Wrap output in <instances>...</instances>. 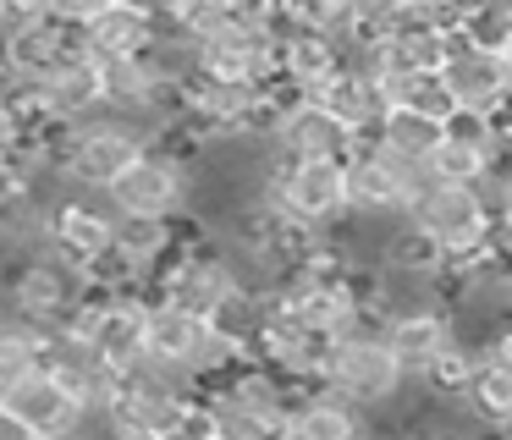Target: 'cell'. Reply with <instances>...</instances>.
I'll use <instances>...</instances> for the list:
<instances>
[{
    "mask_svg": "<svg viewBox=\"0 0 512 440\" xmlns=\"http://www.w3.org/2000/svg\"><path fill=\"white\" fill-rule=\"evenodd\" d=\"M386 105L391 110H408V116H424V121H452L457 105L452 94H446L441 72H408V77H391L386 83Z\"/></svg>",
    "mask_w": 512,
    "mask_h": 440,
    "instance_id": "cell-16",
    "label": "cell"
},
{
    "mask_svg": "<svg viewBox=\"0 0 512 440\" xmlns=\"http://www.w3.org/2000/svg\"><path fill=\"white\" fill-rule=\"evenodd\" d=\"M452 336H457V330H452V314H446V308L391 314L386 325H380V341H386V352L397 358V369H402V380H408V385L424 380V369L452 347Z\"/></svg>",
    "mask_w": 512,
    "mask_h": 440,
    "instance_id": "cell-14",
    "label": "cell"
},
{
    "mask_svg": "<svg viewBox=\"0 0 512 440\" xmlns=\"http://www.w3.org/2000/svg\"><path fill=\"white\" fill-rule=\"evenodd\" d=\"M34 440H39V435H34Z\"/></svg>",
    "mask_w": 512,
    "mask_h": 440,
    "instance_id": "cell-27",
    "label": "cell"
},
{
    "mask_svg": "<svg viewBox=\"0 0 512 440\" xmlns=\"http://www.w3.org/2000/svg\"><path fill=\"white\" fill-rule=\"evenodd\" d=\"M490 209H496L501 220H512V171L496 176V193H490Z\"/></svg>",
    "mask_w": 512,
    "mask_h": 440,
    "instance_id": "cell-22",
    "label": "cell"
},
{
    "mask_svg": "<svg viewBox=\"0 0 512 440\" xmlns=\"http://www.w3.org/2000/svg\"><path fill=\"white\" fill-rule=\"evenodd\" d=\"M0 297H6L0 314L56 330L78 314V303L89 297V281H83V264L61 259L56 248H39L28 259H12V270L0 275Z\"/></svg>",
    "mask_w": 512,
    "mask_h": 440,
    "instance_id": "cell-2",
    "label": "cell"
},
{
    "mask_svg": "<svg viewBox=\"0 0 512 440\" xmlns=\"http://www.w3.org/2000/svg\"><path fill=\"white\" fill-rule=\"evenodd\" d=\"M116 242V215L105 209V198H83V193H61L50 204V248L72 264L100 259Z\"/></svg>",
    "mask_w": 512,
    "mask_h": 440,
    "instance_id": "cell-11",
    "label": "cell"
},
{
    "mask_svg": "<svg viewBox=\"0 0 512 440\" xmlns=\"http://www.w3.org/2000/svg\"><path fill=\"white\" fill-rule=\"evenodd\" d=\"M265 198L276 204V215L292 231L325 237L347 220V182H342V160H276L270 154V187Z\"/></svg>",
    "mask_w": 512,
    "mask_h": 440,
    "instance_id": "cell-4",
    "label": "cell"
},
{
    "mask_svg": "<svg viewBox=\"0 0 512 440\" xmlns=\"http://www.w3.org/2000/svg\"><path fill=\"white\" fill-rule=\"evenodd\" d=\"M441 83H446V94H452V105L463 110V116H485V121L496 116L512 94L501 55L463 44V33L441 39Z\"/></svg>",
    "mask_w": 512,
    "mask_h": 440,
    "instance_id": "cell-9",
    "label": "cell"
},
{
    "mask_svg": "<svg viewBox=\"0 0 512 440\" xmlns=\"http://www.w3.org/2000/svg\"><path fill=\"white\" fill-rule=\"evenodd\" d=\"M0 407L39 440H72L83 429V418H89L83 402L50 369H34V374H23V380H12L0 391Z\"/></svg>",
    "mask_w": 512,
    "mask_h": 440,
    "instance_id": "cell-10",
    "label": "cell"
},
{
    "mask_svg": "<svg viewBox=\"0 0 512 440\" xmlns=\"http://www.w3.org/2000/svg\"><path fill=\"white\" fill-rule=\"evenodd\" d=\"M17 105L28 121H45V127H78V121L100 116V77H94L89 55H67L56 61L45 77H34L28 88H12Z\"/></svg>",
    "mask_w": 512,
    "mask_h": 440,
    "instance_id": "cell-8",
    "label": "cell"
},
{
    "mask_svg": "<svg viewBox=\"0 0 512 440\" xmlns=\"http://www.w3.org/2000/svg\"><path fill=\"white\" fill-rule=\"evenodd\" d=\"M188 198H193V165L160 149H144L105 187V209L116 220H160V226L188 215Z\"/></svg>",
    "mask_w": 512,
    "mask_h": 440,
    "instance_id": "cell-5",
    "label": "cell"
},
{
    "mask_svg": "<svg viewBox=\"0 0 512 440\" xmlns=\"http://www.w3.org/2000/svg\"><path fill=\"white\" fill-rule=\"evenodd\" d=\"M496 435H501V440H512V413H507V418H501V424H496Z\"/></svg>",
    "mask_w": 512,
    "mask_h": 440,
    "instance_id": "cell-25",
    "label": "cell"
},
{
    "mask_svg": "<svg viewBox=\"0 0 512 440\" xmlns=\"http://www.w3.org/2000/svg\"><path fill=\"white\" fill-rule=\"evenodd\" d=\"M0 440H34V435H28V429L17 424V418L6 413V407H0Z\"/></svg>",
    "mask_w": 512,
    "mask_h": 440,
    "instance_id": "cell-23",
    "label": "cell"
},
{
    "mask_svg": "<svg viewBox=\"0 0 512 440\" xmlns=\"http://www.w3.org/2000/svg\"><path fill=\"white\" fill-rule=\"evenodd\" d=\"M402 369L386 352L380 330H347L320 352V391L336 402L358 407V413H391L402 396Z\"/></svg>",
    "mask_w": 512,
    "mask_h": 440,
    "instance_id": "cell-1",
    "label": "cell"
},
{
    "mask_svg": "<svg viewBox=\"0 0 512 440\" xmlns=\"http://www.w3.org/2000/svg\"><path fill=\"white\" fill-rule=\"evenodd\" d=\"M353 440H391V435H380V429H369V424H364V429H358Z\"/></svg>",
    "mask_w": 512,
    "mask_h": 440,
    "instance_id": "cell-24",
    "label": "cell"
},
{
    "mask_svg": "<svg viewBox=\"0 0 512 440\" xmlns=\"http://www.w3.org/2000/svg\"><path fill=\"white\" fill-rule=\"evenodd\" d=\"M408 220L435 242V248H441L446 264H468V259H479V248H485V231H490V220H496V209L485 204L479 187L435 182Z\"/></svg>",
    "mask_w": 512,
    "mask_h": 440,
    "instance_id": "cell-6",
    "label": "cell"
},
{
    "mask_svg": "<svg viewBox=\"0 0 512 440\" xmlns=\"http://www.w3.org/2000/svg\"><path fill=\"white\" fill-rule=\"evenodd\" d=\"M237 292H243V286H237V270H232V259H226V248L215 237H204L199 248H182L177 259H171V270L160 275L155 303H166V308H177V314L210 325L215 308H221L226 297H237Z\"/></svg>",
    "mask_w": 512,
    "mask_h": 440,
    "instance_id": "cell-7",
    "label": "cell"
},
{
    "mask_svg": "<svg viewBox=\"0 0 512 440\" xmlns=\"http://www.w3.org/2000/svg\"><path fill=\"white\" fill-rule=\"evenodd\" d=\"M144 154V132L122 116H89L78 127H67V143H61V187L83 198H105V187L127 171V165Z\"/></svg>",
    "mask_w": 512,
    "mask_h": 440,
    "instance_id": "cell-3",
    "label": "cell"
},
{
    "mask_svg": "<svg viewBox=\"0 0 512 440\" xmlns=\"http://www.w3.org/2000/svg\"><path fill=\"white\" fill-rule=\"evenodd\" d=\"M380 149H391L397 160H430L435 143H441V121H424V116H408V110H386V121H380L375 132Z\"/></svg>",
    "mask_w": 512,
    "mask_h": 440,
    "instance_id": "cell-18",
    "label": "cell"
},
{
    "mask_svg": "<svg viewBox=\"0 0 512 440\" xmlns=\"http://www.w3.org/2000/svg\"><path fill=\"white\" fill-rule=\"evenodd\" d=\"M155 44V6L133 0H94L83 17V55L111 61V55H144Z\"/></svg>",
    "mask_w": 512,
    "mask_h": 440,
    "instance_id": "cell-12",
    "label": "cell"
},
{
    "mask_svg": "<svg viewBox=\"0 0 512 440\" xmlns=\"http://www.w3.org/2000/svg\"><path fill=\"white\" fill-rule=\"evenodd\" d=\"M485 363H496V369H507V374H512V319L485 341Z\"/></svg>",
    "mask_w": 512,
    "mask_h": 440,
    "instance_id": "cell-21",
    "label": "cell"
},
{
    "mask_svg": "<svg viewBox=\"0 0 512 440\" xmlns=\"http://www.w3.org/2000/svg\"><path fill=\"white\" fill-rule=\"evenodd\" d=\"M501 66H507V83H512V44L501 50Z\"/></svg>",
    "mask_w": 512,
    "mask_h": 440,
    "instance_id": "cell-26",
    "label": "cell"
},
{
    "mask_svg": "<svg viewBox=\"0 0 512 440\" xmlns=\"http://www.w3.org/2000/svg\"><path fill=\"white\" fill-rule=\"evenodd\" d=\"M23 127H28V116H23V105H17V94H0V160L12 154V143L23 138Z\"/></svg>",
    "mask_w": 512,
    "mask_h": 440,
    "instance_id": "cell-20",
    "label": "cell"
},
{
    "mask_svg": "<svg viewBox=\"0 0 512 440\" xmlns=\"http://www.w3.org/2000/svg\"><path fill=\"white\" fill-rule=\"evenodd\" d=\"M364 424H369V418L358 413V407H347V402H336V396L314 391V396H303V402H292L287 435H281V440H353Z\"/></svg>",
    "mask_w": 512,
    "mask_h": 440,
    "instance_id": "cell-15",
    "label": "cell"
},
{
    "mask_svg": "<svg viewBox=\"0 0 512 440\" xmlns=\"http://www.w3.org/2000/svg\"><path fill=\"white\" fill-rule=\"evenodd\" d=\"M270 154L276 160H347L353 154V132L331 116L325 105H292L281 110L276 138H270Z\"/></svg>",
    "mask_w": 512,
    "mask_h": 440,
    "instance_id": "cell-13",
    "label": "cell"
},
{
    "mask_svg": "<svg viewBox=\"0 0 512 440\" xmlns=\"http://www.w3.org/2000/svg\"><path fill=\"white\" fill-rule=\"evenodd\" d=\"M39 358H45V330L28 325V319L0 314V391L12 380H23V374H34Z\"/></svg>",
    "mask_w": 512,
    "mask_h": 440,
    "instance_id": "cell-17",
    "label": "cell"
},
{
    "mask_svg": "<svg viewBox=\"0 0 512 440\" xmlns=\"http://www.w3.org/2000/svg\"><path fill=\"white\" fill-rule=\"evenodd\" d=\"M479 264L485 270H496V275H512V220H490V231H485V248H479Z\"/></svg>",
    "mask_w": 512,
    "mask_h": 440,
    "instance_id": "cell-19",
    "label": "cell"
}]
</instances>
